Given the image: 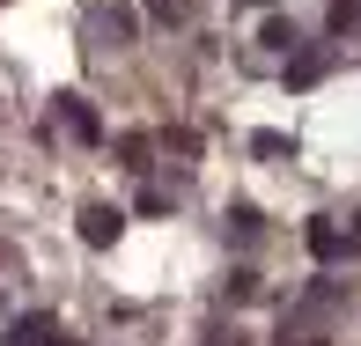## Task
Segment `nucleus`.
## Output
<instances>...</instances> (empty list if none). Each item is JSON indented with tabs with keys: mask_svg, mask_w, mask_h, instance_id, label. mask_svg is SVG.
<instances>
[{
	"mask_svg": "<svg viewBox=\"0 0 361 346\" xmlns=\"http://www.w3.org/2000/svg\"><path fill=\"white\" fill-rule=\"evenodd\" d=\"M52 104H59V125H67V133L74 140H104V118H96V111H89V96H52Z\"/></svg>",
	"mask_w": 361,
	"mask_h": 346,
	"instance_id": "nucleus-1",
	"label": "nucleus"
},
{
	"mask_svg": "<svg viewBox=\"0 0 361 346\" xmlns=\"http://www.w3.org/2000/svg\"><path fill=\"white\" fill-rule=\"evenodd\" d=\"M126 236V214L118 206H89L81 214V243H89V251H104V243H118Z\"/></svg>",
	"mask_w": 361,
	"mask_h": 346,
	"instance_id": "nucleus-2",
	"label": "nucleus"
},
{
	"mask_svg": "<svg viewBox=\"0 0 361 346\" xmlns=\"http://www.w3.org/2000/svg\"><path fill=\"white\" fill-rule=\"evenodd\" d=\"M302 243H310V258H324V266H332V258H347V236H339L332 221H310V228H302Z\"/></svg>",
	"mask_w": 361,
	"mask_h": 346,
	"instance_id": "nucleus-3",
	"label": "nucleus"
},
{
	"mask_svg": "<svg viewBox=\"0 0 361 346\" xmlns=\"http://www.w3.org/2000/svg\"><path fill=\"white\" fill-rule=\"evenodd\" d=\"M266 44H273V52H295L302 37H295V23H288V15H273V23H266Z\"/></svg>",
	"mask_w": 361,
	"mask_h": 346,
	"instance_id": "nucleus-4",
	"label": "nucleus"
},
{
	"mask_svg": "<svg viewBox=\"0 0 361 346\" xmlns=\"http://www.w3.org/2000/svg\"><path fill=\"white\" fill-rule=\"evenodd\" d=\"M118 155H126V170H147V133H126Z\"/></svg>",
	"mask_w": 361,
	"mask_h": 346,
	"instance_id": "nucleus-5",
	"label": "nucleus"
},
{
	"mask_svg": "<svg viewBox=\"0 0 361 346\" xmlns=\"http://www.w3.org/2000/svg\"><path fill=\"white\" fill-rule=\"evenodd\" d=\"M317 74H324V59H317V52H310V59H295V67H288V81H295V89H310Z\"/></svg>",
	"mask_w": 361,
	"mask_h": 346,
	"instance_id": "nucleus-6",
	"label": "nucleus"
},
{
	"mask_svg": "<svg viewBox=\"0 0 361 346\" xmlns=\"http://www.w3.org/2000/svg\"><path fill=\"white\" fill-rule=\"evenodd\" d=\"M147 15H155V23H185L192 8H185V0H147Z\"/></svg>",
	"mask_w": 361,
	"mask_h": 346,
	"instance_id": "nucleus-7",
	"label": "nucleus"
},
{
	"mask_svg": "<svg viewBox=\"0 0 361 346\" xmlns=\"http://www.w3.org/2000/svg\"><path fill=\"white\" fill-rule=\"evenodd\" d=\"M361 23V0H332V30H354Z\"/></svg>",
	"mask_w": 361,
	"mask_h": 346,
	"instance_id": "nucleus-8",
	"label": "nucleus"
},
{
	"mask_svg": "<svg viewBox=\"0 0 361 346\" xmlns=\"http://www.w3.org/2000/svg\"><path fill=\"white\" fill-rule=\"evenodd\" d=\"M44 346H81V339H59V332H52V339H44Z\"/></svg>",
	"mask_w": 361,
	"mask_h": 346,
	"instance_id": "nucleus-9",
	"label": "nucleus"
}]
</instances>
